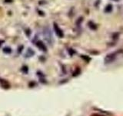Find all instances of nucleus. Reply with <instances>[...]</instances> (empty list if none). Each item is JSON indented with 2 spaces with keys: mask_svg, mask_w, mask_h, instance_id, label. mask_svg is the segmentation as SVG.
Segmentation results:
<instances>
[{
  "mask_svg": "<svg viewBox=\"0 0 123 116\" xmlns=\"http://www.w3.org/2000/svg\"><path fill=\"white\" fill-rule=\"evenodd\" d=\"M3 53H7V54H9L12 53V49L9 46H6V47H4L3 48Z\"/></svg>",
  "mask_w": 123,
  "mask_h": 116,
  "instance_id": "0eeeda50",
  "label": "nucleus"
},
{
  "mask_svg": "<svg viewBox=\"0 0 123 116\" xmlns=\"http://www.w3.org/2000/svg\"><path fill=\"white\" fill-rule=\"evenodd\" d=\"M53 28H54V31H55V34L57 35L58 37L59 38H63L64 37V33H63V31L62 30V29L60 27L58 26L57 23H54L53 24Z\"/></svg>",
  "mask_w": 123,
  "mask_h": 116,
  "instance_id": "7ed1b4c3",
  "label": "nucleus"
},
{
  "mask_svg": "<svg viewBox=\"0 0 123 116\" xmlns=\"http://www.w3.org/2000/svg\"><path fill=\"white\" fill-rule=\"evenodd\" d=\"M36 45L37 47L40 50L43 52H47V47H46V46L45 45V44L41 40H38L36 42Z\"/></svg>",
  "mask_w": 123,
  "mask_h": 116,
  "instance_id": "20e7f679",
  "label": "nucleus"
},
{
  "mask_svg": "<svg viewBox=\"0 0 123 116\" xmlns=\"http://www.w3.org/2000/svg\"><path fill=\"white\" fill-rule=\"evenodd\" d=\"M112 5H111V4H109V5H107V6L105 7V12L107 13H111V11H112Z\"/></svg>",
  "mask_w": 123,
  "mask_h": 116,
  "instance_id": "423d86ee",
  "label": "nucleus"
},
{
  "mask_svg": "<svg viewBox=\"0 0 123 116\" xmlns=\"http://www.w3.org/2000/svg\"><path fill=\"white\" fill-rule=\"evenodd\" d=\"M122 50H116V51L115 52H112V53H110L109 54H107L106 57H105V64H111L112 63L113 61H115L116 60V58L119 56V54L120 53H122Z\"/></svg>",
  "mask_w": 123,
  "mask_h": 116,
  "instance_id": "f257e3e1",
  "label": "nucleus"
},
{
  "mask_svg": "<svg viewBox=\"0 0 123 116\" xmlns=\"http://www.w3.org/2000/svg\"><path fill=\"white\" fill-rule=\"evenodd\" d=\"M114 1H118V0H114Z\"/></svg>",
  "mask_w": 123,
  "mask_h": 116,
  "instance_id": "6e6552de",
  "label": "nucleus"
},
{
  "mask_svg": "<svg viewBox=\"0 0 123 116\" xmlns=\"http://www.w3.org/2000/svg\"><path fill=\"white\" fill-rule=\"evenodd\" d=\"M88 27H89V28H90L91 29H92V30H95L96 29H97V26H96V24H95V23H94L93 22H92V21L88 22Z\"/></svg>",
  "mask_w": 123,
  "mask_h": 116,
  "instance_id": "39448f33",
  "label": "nucleus"
},
{
  "mask_svg": "<svg viewBox=\"0 0 123 116\" xmlns=\"http://www.w3.org/2000/svg\"><path fill=\"white\" fill-rule=\"evenodd\" d=\"M43 36L45 41L49 44H52V31L49 26H45L43 29Z\"/></svg>",
  "mask_w": 123,
  "mask_h": 116,
  "instance_id": "f03ea898",
  "label": "nucleus"
}]
</instances>
